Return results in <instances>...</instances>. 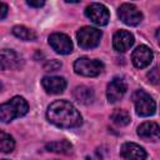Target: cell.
I'll use <instances>...</instances> for the list:
<instances>
[{"mask_svg":"<svg viewBox=\"0 0 160 160\" xmlns=\"http://www.w3.org/2000/svg\"><path fill=\"white\" fill-rule=\"evenodd\" d=\"M48 120L62 129L78 128L82 124V118L76 108L66 100H56L51 102L46 110Z\"/></svg>","mask_w":160,"mask_h":160,"instance_id":"obj_1","label":"cell"},{"mask_svg":"<svg viewBox=\"0 0 160 160\" xmlns=\"http://www.w3.org/2000/svg\"><path fill=\"white\" fill-rule=\"evenodd\" d=\"M29 110L26 100L21 96H14L8 102H4L0 106V119L2 122H9L15 118L24 116Z\"/></svg>","mask_w":160,"mask_h":160,"instance_id":"obj_2","label":"cell"},{"mask_svg":"<svg viewBox=\"0 0 160 160\" xmlns=\"http://www.w3.org/2000/svg\"><path fill=\"white\" fill-rule=\"evenodd\" d=\"M132 100L135 104L136 114L140 116H151L155 114L156 104L154 99L144 90H136L132 94Z\"/></svg>","mask_w":160,"mask_h":160,"instance_id":"obj_3","label":"cell"},{"mask_svg":"<svg viewBox=\"0 0 160 160\" xmlns=\"http://www.w3.org/2000/svg\"><path fill=\"white\" fill-rule=\"evenodd\" d=\"M74 70L79 75L92 78V76H98L104 70V64L100 60L89 59V58L82 56V58H79L78 60H75Z\"/></svg>","mask_w":160,"mask_h":160,"instance_id":"obj_4","label":"cell"},{"mask_svg":"<svg viewBox=\"0 0 160 160\" xmlns=\"http://www.w3.org/2000/svg\"><path fill=\"white\" fill-rule=\"evenodd\" d=\"M101 31L96 28L91 26H84L76 32L78 44L81 49H92L96 48L101 39Z\"/></svg>","mask_w":160,"mask_h":160,"instance_id":"obj_5","label":"cell"},{"mask_svg":"<svg viewBox=\"0 0 160 160\" xmlns=\"http://www.w3.org/2000/svg\"><path fill=\"white\" fill-rule=\"evenodd\" d=\"M118 15L124 24L130 25V26H136L142 20L141 11L134 4H129V2L120 5V8L118 10Z\"/></svg>","mask_w":160,"mask_h":160,"instance_id":"obj_6","label":"cell"},{"mask_svg":"<svg viewBox=\"0 0 160 160\" xmlns=\"http://www.w3.org/2000/svg\"><path fill=\"white\" fill-rule=\"evenodd\" d=\"M85 15L96 25L104 26L109 22L110 14L105 5L99 2H92L85 9Z\"/></svg>","mask_w":160,"mask_h":160,"instance_id":"obj_7","label":"cell"},{"mask_svg":"<svg viewBox=\"0 0 160 160\" xmlns=\"http://www.w3.org/2000/svg\"><path fill=\"white\" fill-rule=\"evenodd\" d=\"M49 45L58 54H70L72 51V42L70 38L62 32H54L49 36Z\"/></svg>","mask_w":160,"mask_h":160,"instance_id":"obj_8","label":"cell"},{"mask_svg":"<svg viewBox=\"0 0 160 160\" xmlns=\"http://www.w3.org/2000/svg\"><path fill=\"white\" fill-rule=\"evenodd\" d=\"M152 51L150 50V48H148L146 45H139L131 54V60L132 64L135 65V68L138 69H144L146 66L150 65V62L152 61Z\"/></svg>","mask_w":160,"mask_h":160,"instance_id":"obj_9","label":"cell"},{"mask_svg":"<svg viewBox=\"0 0 160 160\" xmlns=\"http://www.w3.org/2000/svg\"><path fill=\"white\" fill-rule=\"evenodd\" d=\"M126 92V84L121 78H114L106 88V98L109 102H116Z\"/></svg>","mask_w":160,"mask_h":160,"instance_id":"obj_10","label":"cell"},{"mask_svg":"<svg viewBox=\"0 0 160 160\" xmlns=\"http://www.w3.org/2000/svg\"><path fill=\"white\" fill-rule=\"evenodd\" d=\"M134 44V36L130 31L126 30H119L114 34L112 38V46L119 52H125L129 50Z\"/></svg>","mask_w":160,"mask_h":160,"instance_id":"obj_11","label":"cell"},{"mask_svg":"<svg viewBox=\"0 0 160 160\" xmlns=\"http://www.w3.org/2000/svg\"><path fill=\"white\" fill-rule=\"evenodd\" d=\"M124 160H145L146 151L135 142H125L120 150Z\"/></svg>","mask_w":160,"mask_h":160,"instance_id":"obj_12","label":"cell"},{"mask_svg":"<svg viewBox=\"0 0 160 160\" xmlns=\"http://www.w3.org/2000/svg\"><path fill=\"white\" fill-rule=\"evenodd\" d=\"M138 135L145 141H156L160 138V126L152 121L142 122L138 128Z\"/></svg>","mask_w":160,"mask_h":160,"instance_id":"obj_13","label":"cell"},{"mask_svg":"<svg viewBox=\"0 0 160 160\" xmlns=\"http://www.w3.org/2000/svg\"><path fill=\"white\" fill-rule=\"evenodd\" d=\"M41 85L49 94H61L66 88V81L61 76H45L41 80Z\"/></svg>","mask_w":160,"mask_h":160,"instance_id":"obj_14","label":"cell"},{"mask_svg":"<svg viewBox=\"0 0 160 160\" xmlns=\"http://www.w3.org/2000/svg\"><path fill=\"white\" fill-rule=\"evenodd\" d=\"M20 56L14 51L9 49L1 50L0 54V66L1 70H8V69H16L20 66Z\"/></svg>","mask_w":160,"mask_h":160,"instance_id":"obj_15","label":"cell"},{"mask_svg":"<svg viewBox=\"0 0 160 160\" xmlns=\"http://www.w3.org/2000/svg\"><path fill=\"white\" fill-rule=\"evenodd\" d=\"M72 95H74V99L78 102L85 104V105L92 102V100H94V91H92V89H90V88H88L85 85L76 86L74 89Z\"/></svg>","mask_w":160,"mask_h":160,"instance_id":"obj_16","label":"cell"},{"mask_svg":"<svg viewBox=\"0 0 160 160\" xmlns=\"http://www.w3.org/2000/svg\"><path fill=\"white\" fill-rule=\"evenodd\" d=\"M46 150L56 154H69L71 152L72 145L66 140H59V141H51L46 144Z\"/></svg>","mask_w":160,"mask_h":160,"instance_id":"obj_17","label":"cell"},{"mask_svg":"<svg viewBox=\"0 0 160 160\" xmlns=\"http://www.w3.org/2000/svg\"><path fill=\"white\" fill-rule=\"evenodd\" d=\"M12 34L16 38H19L21 40H25V41H32V40L36 39V34L31 29H29L26 26H22V25L14 26L12 28Z\"/></svg>","mask_w":160,"mask_h":160,"instance_id":"obj_18","label":"cell"},{"mask_svg":"<svg viewBox=\"0 0 160 160\" xmlns=\"http://www.w3.org/2000/svg\"><path fill=\"white\" fill-rule=\"evenodd\" d=\"M111 120L114 121V124H116L118 126H125L130 122V114L126 110L122 109H116L112 114H111Z\"/></svg>","mask_w":160,"mask_h":160,"instance_id":"obj_19","label":"cell"},{"mask_svg":"<svg viewBox=\"0 0 160 160\" xmlns=\"http://www.w3.org/2000/svg\"><path fill=\"white\" fill-rule=\"evenodd\" d=\"M15 148V140L9 134L1 131L0 132V149L2 152H11Z\"/></svg>","mask_w":160,"mask_h":160,"instance_id":"obj_20","label":"cell"},{"mask_svg":"<svg viewBox=\"0 0 160 160\" xmlns=\"http://www.w3.org/2000/svg\"><path fill=\"white\" fill-rule=\"evenodd\" d=\"M61 68V62L59 60H48L45 64H44V70L45 71H56Z\"/></svg>","mask_w":160,"mask_h":160,"instance_id":"obj_21","label":"cell"},{"mask_svg":"<svg viewBox=\"0 0 160 160\" xmlns=\"http://www.w3.org/2000/svg\"><path fill=\"white\" fill-rule=\"evenodd\" d=\"M148 78H149V80H150L151 82L156 84V82L160 80V70H159L158 68H154L152 70H150V71L148 72Z\"/></svg>","mask_w":160,"mask_h":160,"instance_id":"obj_22","label":"cell"},{"mask_svg":"<svg viewBox=\"0 0 160 160\" xmlns=\"http://www.w3.org/2000/svg\"><path fill=\"white\" fill-rule=\"evenodd\" d=\"M44 4H45V1H42V0H38V1L29 0V1H28V5L31 6V8H41Z\"/></svg>","mask_w":160,"mask_h":160,"instance_id":"obj_23","label":"cell"},{"mask_svg":"<svg viewBox=\"0 0 160 160\" xmlns=\"http://www.w3.org/2000/svg\"><path fill=\"white\" fill-rule=\"evenodd\" d=\"M6 14H8V5L4 4V2H1V4H0V19H1V20L5 19Z\"/></svg>","mask_w":160,"mask_h":160,"instance_id":"obj_24","label":"cell"},{"mask_svg":"<svg viewBox=\"0 0 160 160\" xmlns=\"http://www.w3.org/2000/svg\"><path fill=\"white\" fill-rule=\"evenodd\" d=\"M156 40H158V42H159V45H160V28L156 30Z\"/></svg>","mask_w":160,"mask_h":160,"instance_id":"obj_25","label":"cell"},{"mask_svg":"<svg viewBox=\"0 0 160 160\" xmlns=\"http://www.w3.org/2000/svg\"><path fill=\"white\" fill-rule=\"evenodd\" d=\"M2 160H8V159H2Z\"/></svg>","mask_w":160,"mask_h":160,"instance_id":"obj_26","label":"cell"}]
</instances>
